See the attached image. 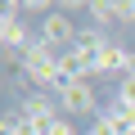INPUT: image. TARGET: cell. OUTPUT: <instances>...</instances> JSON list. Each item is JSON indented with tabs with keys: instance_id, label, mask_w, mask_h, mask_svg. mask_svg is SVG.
I'll return each mask as SVG.
<instances>
[{
	"instance_id": "cell-1",
	"label": "cell",
	"mask_w": 135,
	"mask_h": 135,
	"mask_svg": "<svg viewBox=\"0 0 135 135\" xmlns=\"http://www.w3.org/2000/svg\"><path fill=\"white\" fill-rule=\"evenodd\" d=\"M18 72H23L36 90H59V86H63V77H59V54L45 50L41 41H36L27 54H18Z\"/></svg>"
},
{
	"instance_id": "cell-2",
	"label": "cell",
	"mask_w": 135,
	"mask_h": 135,
	"mask_svg": "<svg viewBox=\"0 0 135 135\" xmlns=\"http://www.w3.org/2000/svg\"><path fill=\"white\" fill-rule=\"evenodd\" d=\"M77 23H72V14H68L63 5H54L41 23H36V41L45 45V50H54V54H63V50H72L77 45Z\"/></svg>"
},
{
	"instance_id": "cell-3",
	"label": "cell",
	"mask_w": 135,
	"mask_h": 135,
	"mask_svg": "<svg viewBox=\"0 0 135 135\" xmlns=\"http://www.w3.org/2000/svg\"><path fill=\"white\" fill-rule=\"evenodd\" d=\"M0 45L14 50V59H18V54H27V50L36 45V27H32V23H23V14L14 9V0L0 9Z\"/></svg>"
},
{
	"instance_id": "cell-4",
	"label": "cell",
	"mask_w": 135,
	"mask_h": 135,
	"mask_svg": "<svg viewBox=\"0 0 135 135\" xmlns=\"http://www.w3.org/2000/svg\"><path fill=\"white\" fill-rule=\"evenodd\" d=\"M54 99H59V113H63V117L104 113V108H99V95H95V86H90V81H68V86H59V90H54Z\"/></svg>"
},
{
	"instance_id": "cell-5",
	"label": "cell",
	"mask_w": 135,
	"mask_h": 135,
	"mask_svg": "<svg viewBox=\"0 0 135 135\" xmlns=\"http://www.w3.org/2000/svg\"><path fill=\"white\" fill-rule=\"evenodd\" d=\"M18 113H23L32 126H41V131H45V126L59 117V99H54V95H45V90H32V95H23Z\"/></svg>"
},
{
	"instance_id": "cell-6",
	"label": "cell",
	"mask_w": 135,
	"mask_h": 135,
	"mask_svg": "<svg viewBox=\"0 0 135 135\" xmlns=\"http://www.w3.org/2000/svg\"><path fill=\"white\" fill-rule=\"evenodd\" d=\"M59 77H63V86L68 81H90L95 77V59L81 54V50H63L59 54Z\"/></svg>"
},
{
	"instance_id": "cell-7",
	"label": "cell",
	"mask_w": 135,
	"mask_h": 135,
	"mask_svg": "<svg viewBox=\"0 0 135 135\" xmlns=\"http://www.w3.org/2000/svg\"><path fill=\"white\" fill-rule=\"evenodd\" d=\"M104 45H108V32H99V27H81V32H77V45H72V50H81V54H90V59H95V54H99Z\"/></svg>"
},
{
	"instance_id": "cell-8",
	"label": "cell",
	"mask_w": 135,
	"mask_h": 135,
	"mask_svg": "<svg viewBox=\"0 0 135 135\" xmlns=\"http://www.w3.org/2000/svg\"><path fill=\"white\" fill-rule=\"evenodd\" d=\"M86 14H90V23H95L99 32H108V27L117 23V5H108V0H90Z\"/></svg>"
},
{
	"instance_id": "cell-9",
	"label": "cell",
	"mask_w": 135,
	"mask_h": 135,
	"mask_svg": "<svg viewBox=\"0 0 135 135\" xmlns=\"http://www.w3.org/2000/svg\"><path fill=\"white\" fill-rule=\"evenodd\" d=\"M41 135H81V131L72 126V117H63V113H59V117H54V122H50Z\"/></svg>"
},
{
	"instance_id": "cell-10",
	"label": "cell",
	"mask_w": 135,
	"mask_h": 135,
	"mask_svg": "<svg viewBox=\"0 0 135 135\" xmlns=\"http://www.w3.org/2000/svg\"><path fill=\"white\" fill-rule=\"evenodd\" d=\"M117 23H135V0H122L117 5Z\"/></svg>"
}]
</instances>
